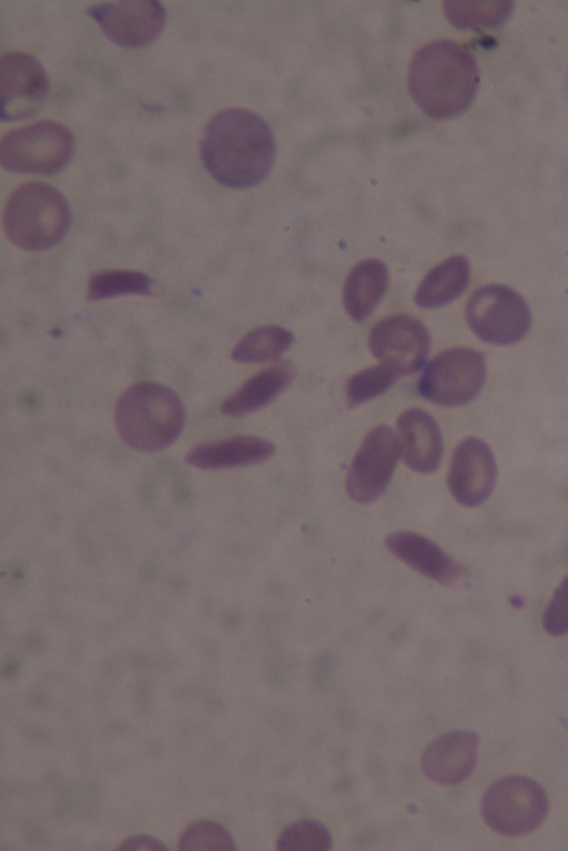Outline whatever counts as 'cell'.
<instances>
[{
    "mask_svg": "<svg viewBox=\"0 0 568 851\" xmlns=\"http://www.w3.org/2000/svg\"><path fill=\"white\" fill-rule=\"evenodd\" d=\"M200 150L210 175L233 189L252 188L264 180L276 153L268 124L240 108L223 110L207 122Z\"/></svg>",
    "mask_w": 568,
    "mask_h": 851,
    "instance_id": "6da1fadb",
    "label": "cell"
},
{
    "mask_svg": "<svg viewBox=\"0 0 568 851\" xmlns=\"http://www.w3.org/2000/svg\"><path fill=\"white\" fill-rule=\"evenodd\" d=\"M479 71L464 45L440 40L414 54L408 69V90L415 103L430 118L445 120L465 112L478 87Z\"/></svg>",
    "mask_w": 568,
    "mask_h": 851,
    "instance_id": "7a4b0ae2",
    "label": "cell"
},
{
    "mask_svg": "<svg viewBox=\"0 0 568 851\" xmlns=\"http://www.w3.org/2000/svg\"><path fill=\"white\" fill-rule=\"evenodd\" d=\"M184 422L185 411L179 395L153 382L132 385L115 405L119 436L140 452H158L170 446L180 436Z\"/></svg>",
    "mask_w": 568,
    "mask_h": 851,
    "instance_id": "3957f363",
    "label": "cell"
},
{
    "mask_svg": "<svg viewBox=\"0 0 568 851\" xmlns=\"http://www.w3.org/2000/svg\"><path fill=\"white\" fill-rule=\"evenodd\" d=\"M70 220V207L62 193L48 183L31 181L21 184L8 197L3 231L16 246L42 251L64 237Z\"/></svg>",
    "mask_w": 568,
    "mask_h": 851,
    "instance_id": "277c9868",
    "label": "cell"
},
{
    "mask_svg": "<svg viewBox=\"0 0 568 851\" xmlns=\"http://www.w3.org/2000/svg\"><path fill=\"white\" fill-rule=\"evenodd\" d=\"M74 138L55 121H40L8 132L0 143L2 168L16 173L49 175L71 160Z\"/></svg>",
    "mask_w": 568,
    "mask_h": 851,
    "instance_id": "5b68a950",
    "label": "cell"
},
{
    "mask_svg": "<svg viewBox=\"0 0 568 851\" xmlns=\"http://www.w3.org/2000/svg\"><path fill=\"white\" fill-rule=\"evenodd\" d=\"M480 811L495 832L515 837L538 828L547 815L548 799L544 789L523 776L495 781L485 792Z\"/></svg>",
    "mask_w": 568,
    "mask_h": 851,
    "instance_id": "8992f818",
    "label": "cell"
},
{
    "mask_svg": "<svg viewBox=\"0 0 568 851\" xmlns=\"http://www.w3.org/2000/svg\"><path fill=\"white\" fill-rule=\"evenodd\" d=\"M485 377L483 353L468 347H454L437 354L425 366L418 392L437 405L459 406L478 395Z\"/></svg>",
    "mask_w": 568,
    "mask_h": 851,
    "instance_id": "52a82bcc",
    "label": "cell"
},
{
    "mask_svg": "<svg viewBox=\"0 0 568 851\" xmlns=\"http://www.w3.org/2000/svg\"><path fill=\"white\" fill-rule=\"evenodd\" d=\"M466 320L480 340L509 345L528 333L531 314L518 292L506 285L490 284L471 295L466 306Z\"/></svg>",
    "mask_w": 568,
    "mask_h": 851,
    "instance_id": "ba28073f",
    "label": "cell"
},
{
    "mask_svg": "<svg viewBox=\"0 0 568 851\" xmlns=\"http://www.w3.org/2000/svg\"><path fill=\"white\" fill-rule=\"evenodd\" d=\"M400 455L397 434L386 425L373 427L349 464L345 488L359 504L378 499L386 490Z\"/></svg>",
    "mask_w": 568,
    "mask_h": 851,
    "instance_id": "9c48e42d",
    "label": "cell"
},
{
    "mask_svg": "<svg viewBox=\"0 0 568 851\" xmlns=\"http://www.w3.org/2000/svg\"><path fill=\"white\" fill-rule=\"evenodd\" d=\"M372 354L394 368L400 376L416 372L430 346L425 325L407 314L387 316L377 322L368 335Z\"/></svg>",
    "mask_w": 568,
    "mask_h": 851,
    "instance_id": "30bf717a",
    "label": "cell"
},
{
    "mask_svg": "<svg viewBox=\"0 0 568 851\" xmlns=\"http://www.w3.org/2000/svg\"><path fill=\"white\" fill-rule=\"evenodd\" d=\"M49 92L42 64L24 52H9L0 59V114L2 121L29 118L38 112Z\"/></svg>",
    "mask_w": 568,
    "mask_h": 851,
    "instance_id": "8fae6325",
    "label": "cell"
},
{
    "mask_svg": "<svg viewBox=\"0 0 568 851\" xmlns=\"http://www.w3.org/2000/svg\"><path fill=\"white\" fill-rule=\"evenodd\" d=\"M87 12L112 42L128 48L151 43L165 23V9L159 1L102 2Z\"/></svg>",
    "mask_w": 568,
    "mask_h": 851,
    "instance_id": "7c38bea8",
    "label": "cell"
},
{
    "mask_svg": "<svg viewBox=\"0 0 568 851\" xmlns=\"http://www.w3.org/2000/svg\"><path fill=\"white\" fill-rule=\"evenodd\" d=\"M497 466L489 446L477 437L463 439L455 448L447 474L448 489L463 506L474 507L491 494Z\"/></svg>",
    "mask_w": 568,
    "mask_h": 851,
    "instance_id": "4fadbf2b",
    "label": "cell"
},
{
    "mask_svg": "<svg viewBox=\"0 0 568 851\" xmlns=\"http://www.w3.org/2000/svg\"><path fill=\"white\" fill-rule=\"evenodd\" d=\"M384 544L388 551L418 574L444 586L464 581L465 569L429 538L409 530L388 534Z\"/></svg>",
    "mask_w": 568,
    "mask_h": 851,
    "instance_id": "5bb4252c",
    "label": "cell"
},
{
    "mask_svg": "<svg viewBox=\"0 0 568 851\" xmlns=\"http://www.w3.org/2000/svg\"><path fill=\"white\" fill-rule=\"evenodd\" d=\"M478 742V736L466 730H455L438 737L422 754L424 774L439 784L463 782L475 768Z\"/></svg>",
    "mask_w": 568,
    "mask_h": 851,
    "instance_id": "9a60e30c",
    "label": "cell"
},
{
    "mask_svg": "<svg viewBox=\"0 0 568 851\" xmlns=\"http://www.w3.org/2000/svg\"><path fill=\"white\" fill-rule=\"evenodd\" d=\"M400 455L414 472L429 474L439 466L443 439L436 421L427 412L413 407L397 419Z\"/></svg>",
    "mask_w": 568,
    "mask_h": 851,
    "instance_id": "2e32d148",
    "label": "cell"
},
{
    "mask_svg": "<svg viewBox=\"0 0 568 851\" xmlns=\"http://www.w3.org/2000/svg\"><path fill=\"white\" fill-rule=\"evenodd\" d=\"M274 452V444L265 438L239 435L194 446L185 462L199 469H224L262 463Z\"/></svg>",
    "mask_w": 568,
    "mask_h": 851,
    "instance_id": "e0dca14e",
    "label": "cell"
},
{
    "mask_svg": "<svg viewBox=\"0 0 568 851\" xmlns=\"http://www.w3.org/2000/svg\"><path fill=\"white\" fill-rule=\"evenodd\" d=\"M388 285L386 265L376 259L357 263L348 273L343 287L346 313L356 322L372 314L383 298Z\"/></svg>",
    "mask_w": 568,
    "mask_h": 851,
    "instance_id": "ac0fdd59",
    "label": "cell"
},
{
    "mask_svg": "<svg viewBox=\"0 0 568 851\" xmlns=\"http://www.w3.org/2000/svg\"><path fill=\"white\" fill-rule=\"evenodd\" d=\"M293 373L286 365H275L256 373L230 394L221 412L239 417L257 411L276 398L291 383Z\"/></svg>",
    "mask_w": 568,
    "mask_h": 851,
    "instance_id": "d6986e66",
    "label": "cell"
},
{
    "mask_svg": "<svg viewBox=\"0 0 568 851\" xmlns=\"http://www.w3.org/2000/svg\"><path fill=\"white\" fill-rule=\"evenodd\" d=\"M469 276L468 260L463 255L450 256L424 276L415 292V303L423 308L443 306L460 295Z\"/></svg>",
    "mask_w": 568,
    "mask_h": 851,
    "instance_id": "ffe728a7",
    "label": "cell"
},
{
    "mask_svg": "<svg viewBox=\"0 0 568 851\" xmlns=\"http://www.w3.org/2000/svg\"><path fill=\"white\" fill-rule=\"evenodd\" d=\"M447 20L458 29L481 30L506 22L514 2L508 0H447L443 3Z\"/></svg>",
    "mask_w": 568,
    "mask_h": 851,
    "instance_id": "44dd1931",
    "label": "cell"
},
{
    "mask_svg": "<svg viewBox=\"0 0 568 851\" xmlns=\"http://www.w3.org/2000/svg\"><path fill=\"white\" fill-rule=\"evenodd\" d=\"M292 332L277 325H265L248 332L234 346L231 356L241 363H258L277 358L293 343Z\"/></svg>",
    "mask_w": 568,
    "mask_h": 851,
    "instance_id": "7402d4cb",
    "label": "cell"
},
{
    "mask_svg": "<svg viewBox=\"0 0 568 851\" xmlns=\"http://www.w3.org/2000/svg\"><path fill=\"white\" fill-rule=\"evenodd\" d=\"M151 284L152 280L139 271H103L90 277L87 297L97 301L126 294L146 295L151 292Z\"/></svg>",
    "mask_w": 568,
    "mask_h": 851,
    "instance_id": "603a6c76",
    "label": "cell"
},
{
    "mask_svg": "<svg viewBox=\"0 0 568 851\" xmlns=\"http://www.w3.org/2000/svg\"><path fill=\"white\" fill-rule=\"evenodd\" d=\"M400 375L386 364H378L352 375L345 386V398L355 407L385 393Z\"/></svg>",
    "mask_w": 568,
    "mask_h": 851,
    "instance_id": "cb8c5ba5",
    "label": "cell"
},
{
    "mask_svg": "<svg viewBox=\"0 0 568 851\" xmlns=\"http://www.w3.org/2000/svg\"><path fill=\"white\" fill-rule=\"evenodd\" d=\"M332 838L324 824L302 819L288 824L278 835L276 848L281 851H327Z\"/></svg>",
    "mask_w": 568,
    "mask_h": 851,
    "instance_id": "d4e9b609",
    "label": "cell"
},
{
    "mask_svg": "<svg viewBox=\"0 0 568 851\" xmlns=\"http://www.w3.org/2000/svg\"><path fill=\"white\" fill-rule=\"evenodd\" d=\"M179 850H224L235 849V842L227 830L221 824L200 820L190 824L181 834L179 840Z\"/></svg>",
    "mask_w": 568,
    "mask_h": 851,
    "instance_id": "484cf974",
    "label": "cell"
},
{
    "mask_svg": "<svg viewBox=\"0 0 568 851\" xmlns=\"http://www.w3.org/2000/svg\"><path fill=\"white\" fill-rule=\"evenodd\" d=\"M542 627L551 636L568 632V575L557 586L544 610Z\"/></svg>",
    "mask_w": 568,
    "mask_h": 851,
    "instance_id": "4316f807",
    "label": "cell"
},
{
    "mask_svg": "<svg viewBox=\"0 0 568 851\" xmlns=\"http://www.w3.org/2000/svg\"><path fill=\"white\" fill-rule=\"evenodd\" d=\"M118 850H168V848L152 837L136 835L125 840Z\"/></svg>",
    "mask_w": 568,
    "mask_h": 851,
    "instance_id": "83f0119b",
    "label": "cell"
}]
</instances>
